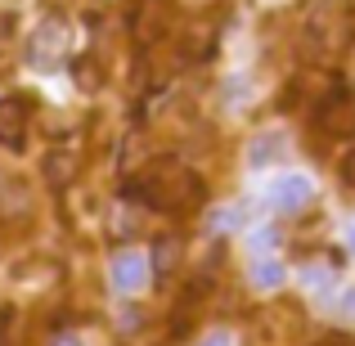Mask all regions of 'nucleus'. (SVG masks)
<instances>
[{
  "instance_id": "nucleus-8",
  "label": "nucleus",
  "mask_w": 355,
  "mask_h": 346,
  "mask_svg": "<svg viewBox=\"0 0 355 346\" xmlns=\"http://www.w3.org/2000/svg\"><path fill=\"white\" fill-rule=\"evenodd\" d=\"M59 54H63V27H59V18H45L41 32L32 36V63L50 68V63L59 59Z\"/></svg>"
},
{
  "instance_id": "nucleus-17",
  "label": "nucleus",
  "mask_w": 355,
  "mask_h": 346,
  "mask_svg": "<svg viewBox=\"0 0 355 346\" xmlns=\"http://www.w3.org/2000/svg\"><path fill=\"white\" fill-rule=\"evenodd\" d=\"M275 243H279V230H257L252 234V252H261V257H266Z\"/></svg>"
},
{
  "instance_id": "nucleus-6",
  "label": "nucleus",
  "mask_w": 355,
  "mask_h": 346,
  "mask_svg": "<svg viewBox=\"0 0 355 346\" xmlns=\"http://www.w3.org/2000/svg\"><path fill=\"white\" fill-rule=\"evenodd\" d=\"M27 126H32V99L27 95H5L0 99V144L23 148L27 144Z\"/></svg>"
},
{
  "instance_id": "nucleus-7",
  "label": "nucleus",
  "mask_w": 355,
  "mask_h": 346,
  "mask_svg": "<svg viewBox=\"0 0 355 346\" xmlns=\"http://www.w3.org/2000/svg\"><path fill=\"white\" fill-rule=\"evenodd\" d=\"M148 275H153V266H148L144 252H117L113 266H108V279H113V288H117V293H126V297H135L139 288L148 284Z\"/></svg>"
},
{
  "instance_id": "nucleus-11",
  "label": "nucleus",
  "mask_w": 355,
  "mask_h": 346,
  "mask_svg": "<svg viewBox=\"0 0 355 346\" xmlns=\"http://www.w3.org/2000/svg\"><path fill=\"white\" fill-rule=\"evenodd\" d=\"M72 81H77V90H86V95H95V90L104 86V68H99L95 54H77V59H72Z\"/></svg>"
},
{
  "instance_id": "nucleus-13",
  "label": "nucleus",
  "mask_w": 355,
  "mask_h": 346,
  "mask_svg": "<svg viewBox=\"0 0 355 346\" xmlns=\"http://www.w3.org/2000/svg\"><path fill=\"white\" fill-rule=\"evenodd\" d=\"M23 342V311L18 306H0V346Z\"/></svg>"
},
{
  "instance_id": "nucleus-9",
  "label": "nucleus",
  "mask_w": 355,
  "mask_h": 346,
  "mask_svg": "<svg viewBox=\"0 0 355 346\" xmlns=\"http://www.w3.org/2000/svg\"><path fill=\"white\" fill-rule=\"evenodd\" d=\"M284 279H288V266L279 257H257V266H252V288L257 293H275Z\"/></svg>"
},
{
  "instance_id": "nucleus-3",
  "label": "nucleus",
  "mask_w": 355,
  "mask_h": 346,
  "mask_svg": "<svg viewBox=\"0 0 355 346\" xmlns=\"http://www.w3.org/2000/svg\"><path fill=\"white\" fill-rule=\"evenodd\" d=\"M175 27V0H135L130 9V41L135 45H157Z\"/></svg>"
},
{
  "instance_id": "nucleus-22",
  "label": "nucleus",
  "mask_w": 355,
  "mask_h": 346,
  "mask_svg": "<svg viewBox=\"0 0 355 346\" xmlns=\"http://www.w3.org/2000/svg\"><path fill=\"white\" fill-rule=\"evenodd\" d=\"M202 346H230V338H225V333H211V338L202 342Z\"/></svg>"
},
{
  "instance_id": "nucleus-12",
  "label": "nucleus",
  "mask_w": 355,
  "mask_h": 346,
  "mask_svg": "<svg viewBox=\"0 0 355 346\" xmlns=\"http://www.w3.org/2000/svg\"><path fill=\"white\" fill-rule=\"evenodd\" d=\"M279 153H284V135H275V130H270V135H261L257 144L248 148V162H252V166H270Z\"/></svg>"
},
{
  "instance_id": "nucleus-2",
  "label": "nucleus",
  "mask_w": 355,
  "mask_h": 346,
  "mask_svg": "<svg viewBox=\"0 0 355 346\" xmlns=\"http://www.w3.org/2000/svg\"><path fill=\"white\" fill-rule=\"evenodd\" d=\"M306 36H311V45L320 54H338L342 45L351 41V9H347V0H324V5H315L311 23H306Z\"/></svg>"
},
{
  "instance_id": "nucleus-19",
  "label": "nucleus",
  "mask_w": 355,
  "mask_h": 346,
  "mask_svg": "<svg viewBox=\"0 0 355 346\" xmlns=\"http://www.w3.org/2000/svg\"><path fill=\"white\" fill-rule=\"evenodd\" d=\"M342 180H347L351 189H355V148H351L347 157H342Z\"/></svg>"
},
{
  "instance_id": "nucleus-20",
  "label": "nucleus",
  "mask_w": 355,
  "mask_h": 346,
  "mask_svg": "<svg viewBox=\"0 0 355 346\" xmlns=\"http://www.w3.org/2000/svg\"><path fill=\"white\" fill-rule=\"evenodd\" d=\"M342 324H355V293L342 297Z\"/></svg>"
},
{
  "instance_id": "nucleus-14",
  "label": "nucleus",
  "mask_w": 355,
  "mask_h": 346,
  "mask_svg": "<svg viewBox=\"0 0 355 346\" xmlns=\"http://www.w3.org/2000/svg\"><path fill=\"white\" fill-rule=\"evenodd\" d=\"M72 175H77V166H72V157H68V153H54L50 162H45V180H50L54 189H63Z\"/></svg>"
},
{
  "instance_id": "nucleus-23",
  "label": "nucleus",
  "mask_w": 355,
  "mask_h": 346,
  "mask_svg": "<svg viewBox=\"0 0 355 346\" xmlns=\"http://www.w3.org/2000/svg\"><path fill=\"white\" fill-rule=\"evenodd\" d=\"M351 252H355V225H351Z\"/></svg>"
},
{
  "instance_id": "nucleus-18",
  "label": "nucleus",
  "mask_w": 355,
  "mask_h": 346,
  "mask_svg": "<svg viewBox=\"0 0 355 346\" xmlns=\"http://www.w3.org/2000/svg\"><path fill=\"white\" fill-rule=\"evenodd\" d=\"M239 225V211L230 207V211H211V230L216 234H225V230H234Z\"/></svg>"
},
{
  "instance_id": "nucleus-4",
  "label": "nucleus",
  "mask_w": 355,
  "mask_h": 346,
  "mask_svg": "<svg viewBox=\"0 0 355 346\" xmlns=\"http://www.w3.org/2000/svg\"><path fill=\"white\" fill-rule=\"evenodd\" d=\"M315 126L329 139H355V95L351 90H333L315 113Z\"/></svg>"
},
{
  "instance_id": "nucleus-16",
  "label": "nucleus",
  "mask_w": 355,
  "mask_h": 346,
  "mask_svg": "<svg viewBox=\"0 0 355 346\" xmlns=\"http://www.w3.org/2000/svg\"><path fill=\"white\" fill-rule=\"evenodd\" d=\"M306 284H311V288H324V284H333V270L324 266V261H315V266H306Z\"/></svg>"
},
{
  "instance_id": "nucleus-5",
  "label": "nucleus",
  "mask_w": 355,
  "mask_h": 346,
  "mask_svg": "<svg viewBox=\"0 0 355 346\" xmlns=\"http://www.w3.org/2000/svg\"><path fill=\"white\" fill-rule=\"evenodd\" d=\"M270 207L275 211H284V216H297V211H306L311 207V198H315V184L306 180V175H297V171H288V175H279L275 184H270Z\"/></svg>"
},
{
  "instance_id": "nucleus-10",
  "label": "nucleus",
  "mask_w": 355,
  "mask_h": 346,
  "mask_svg": "<svg viewBox=\"0 0 355 346\" xmlns=\"http://www.w3.org/2000/svg\"><path fill=\"white\" fill-rule=\"evenodd\" d=\"M180 257H184V243L180 239H157V248H153V257H148V266H153V275H175V266H180Z\"/></svg>"
},
{
  "instance_id": "nucleus-21",
  "label": "nucleus",
  "mask_w": 355,
  "mask_h": 346,
  "mask_svg": "<svg viewBox=\"0 0 355 346\" xmlns=\"http://www.w3.org/2000/svg\"><path fill=\"white\" fill-rule=\"evenodd\" d=\"M54 346H81V338H77V333H59V338H54Z\"/></svg>"
},
{
  "instance_id": "nucleus-1",
  "label": "nucleus",
  "mask_w": 355,
  "mask_h": 346,
  "mask_svg": "<svg viewBox=\"0 0 355 346\" xmlns=\"http://www.w3.org/2000/svg\"><path fill=\"white\" fill-rule=\"evenodd\" d=\"M130 193L144 198L148 207H157V211H193L202 198H207L202 180L184 162H175V157H157V162H148L144 175L130 184Z\"/></svg>"
},
{
  "instance_id": "nucleus-15",
  "label": "nucleus",
  "mask_w": 355,
  "mask_h": 346,
  "mask_svg": "<svg viewBox=\"0 0 355 346\" xmlns=\"http://www.w3.org/2000/svg\"><path fill=\"white\" fill-rule=\"evenodd\" d=\"M5 193L18 202V207H27V189L14 180V175H5V171H0V207H5Z\"/></svg>"
}]
</instances>
